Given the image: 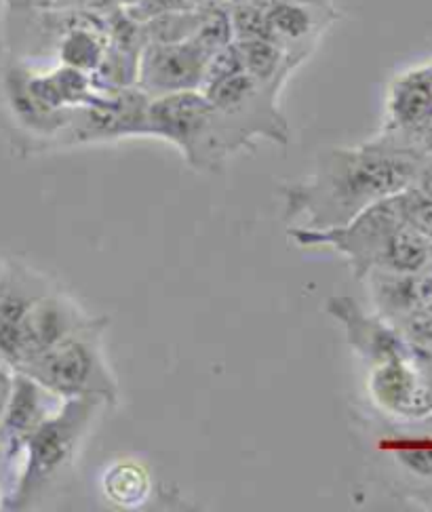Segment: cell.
Wrapping results in <instances>:
<instances>
[{"label": "cell", "instance_id": "1", "mask_svg": "<svg viewBox=\"0 0 432 512\" xmlns=\"http://www.w3.org/2000/svg\"><path fill=\"white\" fill-rule=\"evenodd\" d=\"M422 163L416 154L378 140L361 148H333L321 154L317 173L285 186V218H306L302 228L310 230L344 226L414 184Z\"/></svg>", "mask_w": 432, "mask_h": 512}, {"label": "cell", "instance_id": "2", "mask_svg": "<svg viewBox=\"0 0 432 512\" xmlns=\"http://www.w3.org/2000/svg\"><path fill=\"white\" fill-rule=\"evenodd\" d=\"M144 135L178 146L194 169H218L228 154L245 148L199 89L150 97Z\"/></svg>", "mask_w": 432, "mask_h": 512}, {"label": "cell", "instance_id": "3", "mask_svg": "<svg viewBox=\"0 0 432 512\" xmlns=\"http://www.w3.org/2000/svg\"><path fill=\"white\" fill-rule=\"evenodd\" d=\"M106 319H93L64 342L26 363L22 371L62 399L119 401V382L104 350Z\"/></svg>", "mask_w": 432, "mask_h": 512}, {"label": "cell", "instance_id": "4", "mask_svg": "<svg viewBox=\"0 0 432 512\" xmlns=\"http://www.w3.org/2000/svg\"><path fill=\"white\" fill-rule=\"evenodd\" d=\"M102 405L97 399H66L32 432L22 447L26 464L13 496L15 506H30L66 475Z\"/></svg>", "mask_w": 432, "mask_h": 512}, {"label": "cell", "instance_id": "5", "mask_svg": "<svg viewBox=\"0 0 432 512\" xmlns=\"http://www.w3.org/2000/svg\"><path fill=\"white\" fill-rule=\"evenodd\" d=\"M405 220L401 213L399 194L367 207L355 220L344 226L327 230L289 228V236L302 247L327 245L338 249L355 272L357 279H365L371 270H386L397 236Z\"/></svg>", "mask_w": 432, "mask_h": 512}, {"label": "cell", "instance_id": "6", "mask_svg": "<svg viewBox=\"0 0 432 512\" xmlns=\"http://www.w3.org/2000/svg\"><path fill=\"white\" fill-rule=\"evenodd\" d=\"M93 317L60 289H51L38 298L19 323L15 340V357L11 369H22L49 348L64 342L78 329L87 327Z\"/></svg>", "mask_w": 432, "mask_h": 512}, {"label": "cell", "instance_id": "7", "mask_svg": "<svg viewBox=\"0 0 432 512\" xmlns=\"http://www.w3.org/2000/svg\"><path fill=\"white\" fill-rule=\"evenodd\" d=\"M369 395L384 411L405 420L432 418V363L405 357L373 365Z\"/></svg>", "mask_w": 432, "mask_h": 512}, {"label": "cell", "instance_id": "8", "mask_svg": "<svg viewBox=\"0 0 432 512\" xmlns=\"http://www.w3.org/2000/svg\"><path fill=\"white\" fill-rule=\"evenodd\" d=\"M211 55L194 41L146 43L137 59V89L148 97L201 89Z\"/></svg>", "mask_w": 432, "mask_h": 512}, {"label": "cell", "instance_id": "9", "mask_svg": "<svg viewBox=\"0 0 432 512\" xmlns=\"http://www.w3.org/2000/svg\"><path fill=\"white\" fill-rule=\"evenodd\" d=\"M327 312L344 325L348 344L371 365L416 357L395 325L380 317V314L378 317L365 314V310L352 298H346V295L329 298Z\"/></svg>", "mask_w": 432, "mask_h": 512}, {"label": "cell", "instance_id": "10", "mask_svg": "<svg viewBox=\"0 0 432 512\" xmlns=\"http://www.w3.org/2000/svg\"><path fill=\"white\" fill-rule=\"evenodd\" d=\"M66 399L53 395L51 390L32 380L22 371H13L11 395L0 420V447L7 458L22 454V447L32 432L41 426L51 413L62 407Z\"/></svg>", "mask_w": 432, "mask_h": 512}, {"label": "cell", "instance_id": "11", "mask_svg": "<svg viewBox=\"0 0 432 512\" xmlns=\"http://www.w3.org/2000/svg\"><path fill=\"white\" fill-rule=\"evenodd\" d=\"M55 289L51 281L38 270L9 262L0 268V357L11 367L15 357L17 329L30 306Z\"/></svg>", "mask_w": 432, "mask_h": 512}, {"label": "cell", "instance_id": "12", "mask_svg": "<svg viewBox=\"0 0 432 512\" xmlns=\"http://www.w3.org/2000/svg\"><path fill=\"white\" fill-rule=\"evenodd\" d=\"M262 7L266 9L274 41L285 51L289 49V45H304L312 41L321 30L323 13H329V7H314L302 3H270Z\"/></svg>", "mask_w": 432, "mask_h": 512}, {"label": "cell", "instance_id": "13", "mask_svg": "<svg viewBox=\"0 0 432 512\" xmlns=\"http://www.w3.org/2000/svg\"><path fill=\"white\" fill-rule=\"evenodd\" d=\"M234 43L241 51L245 72L274 93L279 91L287 72L296 68V62L279 43L266 41V38H243V41Z\"/></svg>", "mask_w": 432, "mask_h": 512}, {"label": "cell", "instance_id": "14", "mask_svg": "<svg viewBox=\"0 0 432 512\" xmlns=\"http://www.w3.org/2000/svg\"><path fill=\"white\" fill-rule=\"evenodd\" d=\"M102 491L116 506L137 508L142 506L150 496V475L140 462H133V460L114 462L104 472Z\"/></svg>", "mask_w": 432, "mask_h": 512}, {"label": "cell", "instance_id": "15", "mask_svg": "<svg viewBox=\"0 0 432 512\" xmlns=\"http://www.w3.org/2000/svg\"><path fill=\"white\" fill-rule=\"evenodd\" d=\"M106 55V47L100 34L89 28H74L70 30L60 43V59L64 66L93 74L100 68Z\"/></svg>", "mask_w": 432, "mask_h": 512}, {"label": "cell", "instance_id": "16", "mask_svg": "<svg viewBox=\"0 0 432 512\" xmlns=\"http://www.w3.org/2000/svg\"><path fill=\"white\" fill-rule=\"evenodd\" d=\"M392 456L397 462L411 472V475L432 479V441L426 439H409L395 443L392 447Z\"/></svg>", "mask_w": 432, "mask_h": 512}, {"label": "cell", "instance_id": "17", "mask_svg": "<svg viewBox=\"0 0 432 512\" xmlns=\"http://www.w3.org/2000/svg\"><path fill=\"white\" fill-rule=\"evenodd\" d=\"M399 203L405 224L432 241V201L414 186H409L399 192Z\"/></svg>", "mask_w": 432, "mask_h": 512}, {"label": "cell", "instance_id": "18", "mask_svg": "<svg viewBox=\"0 0 432 512\" xmlns=\"http://www.w3.org/2000/svg\"><path fill=\"white\" fill-rule=\"evenodd\" d=\"M430 70H432V59H430ZM376 140L382 144H388L392 148L416 154L422 161H432V110L426 116V121L422 125H418L414 131H409L407 135L395 137V140H386V137L378 135Z\"/></svg>", "mask_w": 432, "mask_h": 512}, {"label": "cell", "instance_id": "19", "mask_svg": "<svg viewBox=\"0 0 432 512\" xmlns=\"http://www.w3.org/2000/svg\"><path fill=\"white\" fill-rule=\"evenodd\" d=\"M184 9H192V5L188 0H137L135 5L127 7V15L131 19H135L137 24L150 22V19L165 15V13H173V11H184Z\"/></svg>", "mask_w": 432, "mask_h": 512}, {"label": "cell", "instance_id": "20", "mask_svg": "<svg viewBox=\"0 0 432 512\" xmlns=\"http://www.w3.org/2000/svg\"><path fill=\"white\" fill-rule=\"evenodd\" d=\"M414 186L416 190H420L426 199H430L432 201V161H424L422 163V167H420V171H418V175H416V180H414Z\"/></svg>", "mask_w": 432, "mask_h": 512}, {"label": "cell", "instance_id": "21", "mask_svg": "<svg viewBox=\"0 0 432 512\" xmlns=\"http://www.w3.org/2000/svg\"><path fill=\"white\" fill-rule=\"evenodd\" d=\"M11 384H13V369L3 367L0 369V420H3V413L11 395Z\"/></svg>", "mask_w": 432, "mask_h": 512}, {"label": "cell", "instance_id": "22", "mask_svg": "<svg viewBox=\"0 0 432 512\" xmlns=\"http://www.w3.org/2000/svg\"><path fill=\"white\" fill-rule=\"evenodd\" d=\"M260 5H270V3H302V5H314V7H329V0H255Z\"/></svg>", "mask_w": 432, "mask_h": 512}, {"label": "cell", "instance_id": "23", "mask_svg": "<svg viewBox=\"0 0 432 512\" xmlns=\"http://www.w3.org/2000/svg\"><path fill=\"white\" fill-rule=\"evenodd\" d=\"M192 7H203V5H211V3H220V0H188Z\"/></svg>", "mask_w": 432, "mask_h": 512}, {"label": "cell", "instance_id": "24", "mask_svg": "<svg viewBox=\"0 0 432 512\" xmlns=\"http://www.w3.org/2000/svg\"><path fill=\"white\" fill-rule=\"evenodd\" d=\"M230 5H239V3H249V0H228Z\"/></svg>", "mask_w": 432, "mask_h": 512}, {"label": "cell", "instance_id": "25", "mask_svg": "<svg viewBox=\"0 0 432 512\" xmlns=\"http://www.w3.org/2000/svg\"><path fill=\"white\" fill-rule=\"evenodd\" d=\"M426 310H428V312H432V304H428V306H426Z\"/></svg>", "mask_w": 432, "mask_h": 512}, {"label": "cell", "instance_id": "26", "mask_svg": "<svg viewBox=\"0 0 432 512\" xmlns=\"http://www.w3.org/2000/svg\"><path fill=\"white\" fill-rule=\"evenodd\" d=\"M430 251H432V241H430Z\"/></svg>", "mask_w": 432, "mask_h": 512}, {"label": "cell", "instance_id": "27", "mask_svg": "<svg viewBox=\"0 0 432 512\" xmlns=\"http://www.w3.org/2000/svg\"><path fill=\"white\" fill-rule=\"evenodd\" d=\"M0 502H3V500H0Z\"/></svg>", "mask_w": 432, "mask_h": 512}]
</instances>
